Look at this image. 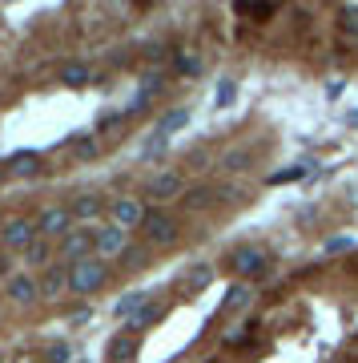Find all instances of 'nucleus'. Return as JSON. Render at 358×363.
<instances>
[{"label":"nucleus","mask_w":358,"mask_h":363,"mask_svg":"<svg viewBox=\"0 0 358 363\" xmlns=\"http://www.w3.org/2000/svg\"><path fill=\"white\" fill-rule=\"evenodd\" d=\"M105 279H109V267H105V259H97V255H89V259H81V262L69 267V291H73V295H93Z\"/></svg>","instance_id":"obj_1"},{"label":"nucleus","mask_w":358,"mask_h":363,"mask_svg":"<svg viewBox=\"0 0 358 363\" xmlns=\"http://www.w3.org/2000/svg\"><path fill=\"white\" fill-rule=\"evenodd\" d=\"M141 230H145V238H149L154 247H169V242L178 238V222L169 218V214H161V210H149L145 222H141Z\"/></svg>","instance_id":"obj_2"},{"label":"nucleus","mask_w":358,"mask_h":363,"mask_svg":"<svg viewBox=\"0 0 358 363\" xmlns=\"http://www.w3.org/2000/svg\"><path fill=\"white\" fill-rule=\"evenodd\" d=\"M37 230H40V238H64V234H73V210L69 206H49L37 218Z\"/></svg>","instance_id":"obj_3"},{"label":"nucleus","mask_w":358,"mask_h":363,"mask_svg":"<svg viewBox=\"0 0 358 363\" xmlns=\"http://www.w3.org/2000/svg\"><path fill=\"white\" fill-rule=\"evenodd\" d=\"M109 214H113V226H121V230H137L149 210L141 206V198H117V202H109Z\"/></svg>","instance_id":"obj_4"},{"label":"nucleus","mask_w":358,"mask_h":363,"mask_svg":"<svg viewBox=\"0 0 358 363\" xmlns=\"http://www.w3.org/2000/svg\"><path fill=\"white\" fill-rule=\"evenodd\" d=\"M0 238H4V247H8V250H21V255H25V250L40 238V230H37V222L13 218L8 226H4V234H0Z\"/></svg>","instance_id":"obj_5"},{"label":"nucleus","mask_w":358,"mask_h":363,"mask_svg":"<svg viewBox=\"0 0 358 363\" xmlns=\"http://www.w3.org/2000/svg\"><path fill=\"white\" fill-rule=\"evenodd\" d=\"M230 271L242 279H258V274H266V255L258 247H238L230 255Z\"/></svg>","instance_id":"obj_6"},{"label":"nucleus","mask_w":358,"mask_h":363,"mask_svg":"<svg viewBox=\"0 0 358 363\" xmlns=\"http://www.w3.org/2000/svg\"><path fill=\"white\" fill-rule=\"evenodd\" d=\"M89 250H97V230H73V234L61 238V259L64 262L89 259Z\"/></svg>","instance_id":"obj_7"},{"label":"nucleus","mask_w":358,"mask_h":363,"mask_svg":"<svg viewBox=\"0 0 358 363\" xmlns=\"http://www.w3.org/2000/svg\"><path fill=\"white\" fill-rule=\"evenodd\" d=\"M129 250V230L121 226H97V259H113Z\"/></svg>","instance_id":"obj_8"},{"label":"nucleus","mask_w":358,"mask_h":363,"mask_svg":"<svg viewBox=\"0 0 358 363\" xmlns=\"http://www.w3.org/2000/svg\"><path fill=\"white\" fill-rule=\"evenodd\" d=\"M181 190H185V178H181V174H173V169H166V174H157V178L149 182V194H145V198L166 202V198H178Z\"/></svg>","instance_id":"obj_9"},{"label":"nucleus","mask_w":358,"mask_h":363,"mask_svg":"<svg viewBox=\"0 0 358 363\" xmlns=\"http://www.w3.org/2000/svg\"><path fill=\"white\" fill-rule=\"evenodd\" d=\"M8 298L21 303V307H28V303H37L40 298V283L37 279H28V274H13V279H8Z\"/></svg>","instance_id":"obj_10"},{"label":"nucleus","mask_w":358,"mask_h":363,"mask_svg":"<svg viewBox=\"0 0 358 363\" xmlns=\"http://www.w3.org/2000/svg\"><path fill=\"white\" fill-rule=\"evenodd\" d=\"M69 267H73V262H57V267L45 271V279H40V298H57L64 286H69Z\"/></svg>","instance_id":"obj_11"},{"label":"nucleus","mask_w":358,"mask_h":363,"mask_svg":"<svg viewBox=\"0 0 358 363\" xmlns=\"http://www.w3.org/2000/svg\"><path fill=\"white\" fill-rule=\"evenodd\" d=\"M4 174H8V178H37L40 174V157L37 154H16V157L4 162Z\"/></svg>","instance_id":"obj_12"},{"label":"nucleus","mask_w":358,"mask_h":363,"mask_svg":"<svg viewBox=\"0 0 358 363\" xmlns=\"http://www.w3.org/2000/svg\"><path fill=\"white\" fill-rule=\"evenodd\" d=\"M154 303V291H129L121 303H117V319H133L137 311H145Z\"/></svg>","instance_id":"obj_13"},{"label":"nucleus","mask_w":358,"mask_h":363,"mask_svg":"<svg viewBox=\"0 0 358 363\" xmlns=\"http://www.w3.org/2000/svg\"><path fill=\"white\" fill-rule=\"evenodd\" d=\"M69 210H73V218L93 222V218H101V214H105V202H101L97 194H81V198H77V202H73Z\"/></svg>","instance_id":"obj_14"},{"label":"nucleus","mask_w":358,"mask_h":363,"mask_svg":"<svg viewBox=\"0 0 358 363\" xmlns=\"http://www.w3.org/2000/svg\"><path fill=\"white\" fill-rule=\"evenodd\" d=\"M181 125H190V109H169V113H161V121H157V138H169V133H178Z\"/></svg>","instance_id":"obj_15"},{"label":"nucleus","mask_w":358,"mask_h":363,"mask_svg":"<svg viewBox=\"0 0 358 363\" xmlns=\"http://www.w3.org/2000/svg\"><path fill=\"white\" fill-rule=\"evenodd\" d=\"M250 298H254L250 283H233L230 291H226V303H221V311H242V307H250Z\"/></svg>","instance_id":"obj_16"},{"label":"nucleus","mask_w":358,"mask_h":363,"mask_svg":"<svg viewBox=\"0 0 358 363\" xmlns=\"http://www.w3.org/2000/svg\"><path fill=\"white\" fill-rule=\"evenodd\" d=\"M173 69H178L181 77H202V57L190 49H181L178 57H173Z\"/></svg>","instance_id":"obj_17"},{"label":"nucleus","mask_w":358,"mask_h":363,"mask_svg":"<svg viewBox=\"0 0 358 363\" xmlns=\"http://www.w3.org/2000/svg\"><path fill=\"white\" fill-rule=\"evenodd\" d=\"M209 283H214V267H209V262H197V267L185 274V286H190V291H205Z\"/></svg>","instance_id":"obj_18"},{"label":"nucleus","mask_w":358,"mask_h":363,"mask_svg":"<svg viewBox=\"0 0 358 363\" xmlns=\"http://www.w3.org/2000/svg\"><path fill=\"white\" fill-rule=\"evenodd\" d=\"M89 65H81V61H73V65H64L61 69V81L64 85H73V89H81V85H89Z\"/></svg>","instance_id":"obj_19"},{"label":"nucleus","mask_w":358,"mask_h":363,"mask_svg":"<svg viewBox=\"0 0 358 363\" xmlns=\"http://www.w3.org/2000/svg\"><path fill=\"white\" fill-rule=\"evenodd\" d=\"M69 145H73V154H77L81 162L97 157V138H89V133H77V138H69Z\"/></svg>","instance_id":"obj_20"},{"label":"nucleus","mask_w":358,"mask_h":363,"mask_svg":"<svg viewBox=\"0 0 358 363\" xmlns=\"http://www.w3.org/2000/svg\"><path fill=\"white\" fill-rule=\"evenodd\" d=\"M338 28L346 37H358V4H342L338 9Z\"/></svg>","instance_id":"obj_21"},{"label":"nucleus","mask_w":358,"mask_h":363,"mask_svg":"<svg viewBox=\"0 0 358 363\" xmlns=\"http://www.w3.org/2000/svg\"><path fill=\"white\" fill-rule=\"evenodd\" d=\"M157 319H161V307H157V303H149L145 311H137V315H133V319H129V327H133V331H141V327L157 323Z\"/></svg>","instance_id":"obj_22"},{"label":"nucleus","mask_w":358,"mask_h":363,"mask_svg":"<svg viewBox=\"0 0 358 363\" xmlns=\"http://www.w3.org/2000/svg\"><path fill=\"white\" fill-rule=\"evenodd\" d=\"M181 202H185V210H205L209 202H214V190H209V186H202V190H193V194H185Z\"/></svg>","instance_id":"obj_23"},{"label":"nucleus","mask_w":358,"mask_h":363,"mask_svg":"<svg viewBox=\"0 0 358 363\" xmlns=\"http://www.w3.org/2000/svg\"><path fill=\"white\" fill-rule=\"evenodd\" d=\"M25 262H33V267L49 262V238H37V242H33V247L25 250Z\"/></svg>","instance_id":"obj_24"},{"label":"nucleus","mask_w":358,"mask_h":363,"mask_svg":"<svg viewBox=\"0 0 358 363\" xmlns=\"http://www.w3.org/2000/svg\"><path fill=\"white\" fill-rule=\"evenodd\" d=\"M45 363H73V347H69V343H52V347L45 351Z\"/></svg>","instance_id":"obj_25"},{"label":"nucleus","mask_w":358,"mask_h":363,"mask_svg":"<svg viewBox=\"0 0 358 363\" xmlns=\"http://www.w3.org/2000/svg\"><path fill=\"white\" fill-rule=\"evenodd\" d=\"M306 166H310V162H302V166H290V169H278L270 182H274V186H282V182H298L302 174H306Z\"/></svg>","instance_id":"obj_26"},{"label":"nucleus","mask_w":358,"mask_h":363,"mask_svg":"<svg viewBox=\"0 0 358 363\" xmlns=\"http://www.w3.org/2000/svg\"><path fill=\"white\" fill-rule=\"evenodd\" d=\"M238 13H242V16H258V21H266V16H274V4H262V9H258V4H238Z\"/></svg>","instance_id":"obj_27"},{"label":"nucleus","mask_w":358,"mask_h":363,"mask_svg":"<svg viewBox=\"0 0 358 363\" xmlns=\"http://www.w3.org/2000/svg\"><path fill=\"white\" fill-rule=\"evenodd\" d=\"M109 355H113V359H125V355H133V335H121L113 347H109Z\"/></svg>","instance_id":"obj_28"},{"label":"nucleus","mask_w":358,"mask_h":363,"mask_svg":"<svg viewBox=\"0 0 358 363\" xmlns=\"http://www.w3.org/2000/svg\"><path fill=\"white\" fill-rule=\"evenodd\" d=\"M121 121H125V113H105V117H101V125H97V133H113Z\"/></svg>","instance_id":"obj_29"},{"label":"nucleus","mask_w":358,"mask_h":363,"mask_svg":"<svg viewBox=\"0 0 358 363\" xmlns=\"http://www.w3.org/2000/svg\"><path fill=\"white\" fill-rule=\"evenodd\" d=\"M233 93H238V85H233V81H218V105H230Z\"/></svg>","instance_id":"obj_30"},{"label":"nucleus","mask_w":358,"mask_h":363,"mask_svg":"<svg viewBox=\"0 0 358 363\" xmlns=\"http://www.w3.org/2000/svg\"><path fill=\"white\" fill-rule=\"evenodd\" d=\"M121 259H125V267H133V271H137V267H145V250H137V247H129L125 255H121Z\"/></svg>","instance_id":"obj_31"},{"label":"nucleus","mask_w":358,"mask_h":363,"mask_svg":"<svg viewBox=\"0 0 358 363\" xmlns=\"http://www.w3.org/2000/svg\"><path fill=\"white\" fill-rule=\"evenodd\" d=\"M246 162H250V154H246V150H238V154H226V169H246Z\"/></svg>","instance_id":"obj_32"},{"label":"nucleus","mask_w":358,"mask_h":363,"mask_svg":"<svg viewBox=\"0 0 358 363\" xmlns=\"http://www.w3.org/2000/svg\"><path fill=\"white\" fill-rule=\"evenodd\" d=\"M161 150H166V138H149V142H145V157H154V154H161Z\"/></svg>","instance_id":"obj_33"},{"label":"nucleus","mask_w":358,"mask_h":363,"mask_svg":"<svg viewBox=\"0 0 358 363\" xmlns=\"http://www.w3.org/2000/svg\"><path fill=\"white\" fill-rule=\"evenodd\" d=\"M350 247V238H330V242H326V250H346Z\"/></svg>","instance_id":"obj_34"}]
</instances>
